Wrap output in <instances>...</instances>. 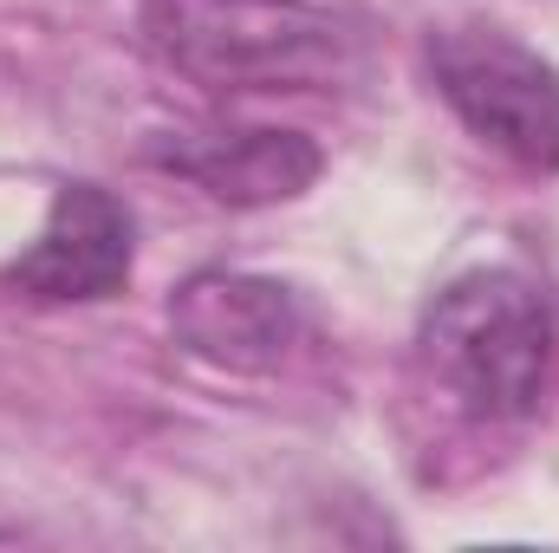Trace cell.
Masks as SVG:
<instances>
[{"label": "cell", "mask_w": 559, "mask_h": 553, "mask_svg": "<svg viewBox=\"0 0 559 553\" xmlns=\"http://www.w3.org/2000/svg\"><path fill=\"white\" fill-rule=\"evenodd\" d=\"M169 339L228 378H274L306 339V306L286 280L195 268L169 293Z\"/></svg>", "instance_id": "cell-5"}, {"label": "cell", "mask_w": 559, "mask_h": 553, "mask_svg": "<svg viewBox=\"0 0 559 553\" xmlns=\"http://www.w3.org/2000/svg\"><path fill=\"white\" fill-rule=\"evenodd\" d=\"M138 268V215L98 183H59L46 228L0 268V286L33 306L118 299Z\"/></svg>", "instance_id": "cell-4"}, {"label": "cell", "mask_w": 559, "mask_h": 553, "mask_svg": "<svg viewBox=\"0 0 559 553\" xmlns=\"http://www.w3.org/2000/svg\"><path fill=\"white\" fill-rule=\"evenodd\" d=\"M143 163L195 183L222 209H280L325 176V150L286 125H176L150 131Z\"/></svg>", "instance_id": "cell-6"}, {"label": "cell", "mask_w": 559, "mask_h": 553, "mask_svg": "<svg viewBox=\"0 0 559 553\" xmlns=\"http://www.w3.org/2000/svg\"><path fill=\"white\" fill-rule=\"evenodd\" d=\"M429 85L468 138L527 176H559V66L501 26H436Z\"/></svg>", "instance_id": "cell-3"}, {"label": "cell", "mask_w": 559, "mask_h": 553, "mask_svg": "<svg viewBox=\"0 0 559 553\" xmlns=\"http://www.w3.org/2000/svg\"><path fill=\"white\" fill-rule=\"evenodd\" d=\"M138 39L209 98L325 92L365 59L358 26L319 0H138Z\"/></svg>", "instance_id": "cell-1"}, {"label": "cell", "mask_w": 559, "mask_h": 553, "mask_svg": "<svg viewBox=\"0 0 559 553\" xmlns=\"http://www.w3.org/2000/svg\"><path fill=\"white\" fill-rule=\"evenodd\" d=\"M417 358L468 423H527L559 372L554 299L521 268H468L429 299Z\"/></svg>", "instance_id": "cell-2"}]
</instances>
